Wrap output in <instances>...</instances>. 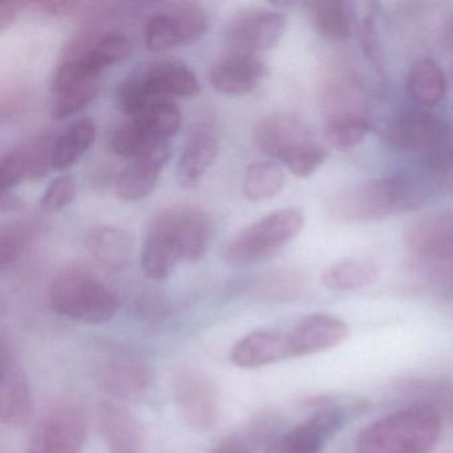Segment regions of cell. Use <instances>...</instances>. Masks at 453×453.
I'll use <instances>...</instances> for the list:
<instances>
[{
    "label": "cell",
    "instance_id": "obj_1",
    "mask_svg": "<svg viewBox=\"0 0 453 453\" xmlns=\"http://www.w3.org/2000/svg\"><path fill=\"white\" fill-rule=\"evenodd\" d=\"M213 221L195 205L164 209L148 226L142 250V267L152 280H166L180 262H198L208 253Z\"/></svg>",
    "mask_w": 453,
    "mask_h": 453
},
{
    "label": "cell",
    "instance_id": "obj_2",
    "mask_svg": "<svg viewBox=\"0 0 453 453\" xmlns=\"http://www.w3.org/2000/svg\"><path fill=\"white\" fill-rule=\"evenodd\" d=\"M426 200L423 189L412 180L389 176L349 185L331 196L327 211L347 224L380 221L415 211Z\"/></svg>",
    "mask_w": 453,
    "mask_h": 453
},
{
    "label": "cell",
    "instance_id": "obj_3",
    "mask_svg": "<svg viewBox=\"0 0 453 453\" xmlns=\"http://www.w3.org/2000/svg\"><path fill=\"white\" fill-rule=\"evenodd\" d=\"M254 144L269 157L282 163L299 179L311 176L328 157V150L311 127L293 113H273L254 128Z\"/></svg>",
    "mask_w": 453,
    "mask_h": 453
},
{
    "label": "cell",
    "instance_id": "obj_4",
    "mask_svg": "<svg viewBox=\"0 0 453 453\" xmlns=\"http://www.w3.org/2000/svg\"><path fill=\"white\" fill-rule=\"evenodd\" d=\"M441 426L434 411L410 405L363 429L355 453H428L439 442Z\"/></svg>",
    "mask_w": 453,
    "mask_h": 453
},
{
    "label": "cell",
    "instance_id": "obj_5",
    "mask_svg": "<svg viewBox=\"0 0 453 453\" xmlns=\"http://www.w3.org/2000/svg\"><path fill=\"white\" fill-rule=\"evenodd\" d=\"M50 302L60 315L79 322L100 325L115 317V296L88 267L73 264L63 267L50 286Z\"/></svg>",
    "mask_w": 453,
    "mask_h": 453
},
{
    "label": "cell",
    "instance_id": "obj_6",
    "mask_svg": "<svg viewBox=\"0 0 453 453\" xmlns=\"http://www.w3.org/2000/svg\"><path fill=\"white\" fill-rule=\"evenodd\" d=\"M304 226L303 211L282 208L243 229L227 243L224 259L230 266L245 267L265 261L298 237Z\"/></svg>",
    "mask_w": 453,
    "mask_h": 453
},
{
    "label": "cell",
    "instance_id": "obj_7",
    "mask_svg": "<svg viewBox=\"0 0 453 453\" xmlns=\"http://www.w3.org/2000/svg\"><path fill=\"white\" fill-rule=\"evenodd\" d=\"M208 27V14L200 4H171L148 20L144 30L145 46L150 51H169L200 41Z\"/></svg>",
    "mask_w": 453,
    "mask_h": 453
},
{
    "label": "cell",
    "instance_id": "obj_8",
    "mask_svg": "<svg viewBox=\"0 0 453 453\" xmlns=\"http://www.w3.org/2000/svg\"><path fill=\"white\" fill-rule=\"evenodd\" d=\"M131 51L128 36L94 26L78 31L67 42L60 60L76 63L91 75H102L105 68L118 65L128 58Z\"/></svg>",
    "mask_w": 453,
    "mask_h": 453
},
{
    "label": "cell",
    "instance_id": "obj_9",
    "mask_svg": "<svg viewBox=\"0 0 453 453\" xmlns=\"http://www.w3.org/2000/svg\"><path fill=\"white\" fill-rule=\"evenodd\" d=\"M319 103L323 123L347 118H367V88L357 71L334 63L320 75Z\"/></svg>",
    "mask_w": 453,
    "mask_h": 453
},
{
    "label": "cell",
    "instance_id": "obj_10",
    "mask_svg": "<svg viewBox=\"0 0 453 453\" xmlns=\"http://www.w3.org/2000/svg\"><path fill=\"white\" fill-rule=\"evenodd\" d=\"M286 28L285 15L274 10L253 9L238 12L227 25L225 41L235 52L256 54L277 46Z\"/></svg>",
    "mask_w": 453,
    "mask_h": 453
},
{
    "label": "cell",
    "instance_id": "obj_11",
    "mask_svg": "<svg viewBox=\"0 0 453 453\" xmlns=\"http://www.w3.org/2000/svg\"><path fill=\"white\" fill-rule=\"evenodd\" d=\"M35 434L49 453H79L88 434V416L76 403H59L46 413Z\"/></svg>",
    "mask_w": 453,
    "mask_h": 453
},
{
    "label": "cell",
    "instance_id": "obj_12",
    "mask_svg": "<svg viewBox=\"0 0 453 453\" xmlns=\"http://www.w3.org/2000/svg\"><path fill=\"white\" fill-rule=\"evenodd\" d=\"M174 400L188 426L209 431L219 418V400L213 384L195 371L181 372L174 380Z\"/></svg>",
    "mask_w": 453,
    "mask_h": 453
},
{
    "label": "cell",
    "instance_id": "obj_13",
    "mask_svg": "<svg viewBox=\"0 0 453 453\" xmlns=\"http://www.w3.org/2000/svg\"><path fill=\"white\" fill-rule=\"evenodd\" d=\"M346 415L342 408H319L303 423L280 434L269 453H320L326 441L343 426Z\"/></svg>",
    "mask_w": 453,
    "mask_h": 453
},
{
    "label": "cell",
    "instance_id": "obj_14",
    "mask_svg": "<svg viewBox=\"0 0 453 453\" xmlns=\"http://www.w3.org/2000/svg\"><path fill=\"white\" fill-rule=\"evenodd\" d=\"M52 142L50 136H38L4 153L0 161L2 192L12 190L20 182L39 181L52 169Z\"/></svg>",
    "mask_w": 453,
    "mask_h": 453
},
{
    "label": "cell",
    "instance_id": "obj_15",
    "mask_svg": "<svg viewBox=\"0 0 453 453\" xmlns=\"http://www.w3.org/2000/svg\"><path fill=\"white\" fill-rule=\"evenodd\" d=\"M267 76V65L254 54L232 51L211 65L209 81L224 95L245 96Z\"/></svg>",
    "mask_w": 453,
    "mask_h": 453
},
{
    "label": "cell",
    "instance_id": "obj_16",
    "mask_svg": "<svg viewBox=\"0 0 453 453\" xmlns=\"http://www.w3.org/2000/svg\"><path fill=\"white\" fill-rule=\"evenodd\" d=\"M171 153L172 142H164L132 158L116 180L118 197L126 203H136L152 195Z\"/></svg>",
    "mask_w": 453,
    "mask_h": 453
},
{
    "label": "cell",
    "instance_id": "obj_17",
    "mask_svg": "<svg viewBox=\"0 0 453 453\" xmlns=\"http://www.w3.org/2000/svg\"><path fill=\"white\" fill-rule=\"evenodd\" d=\"M448 134L444 121L423 112L403 116L384 129V139L391 147L410 152L440 150Z\"/></svg>",
    "mask_w": 453,
    "mask_h": 453
},
{
    "label": "cell",
    "instance_id": "obj_18",
    "mask_svg": "<svg viewBox=\"0 0 453 453\" xmlns=\"http://www.w3.org/2000/svg\"><path fill=\"white\" fill-rule=\"evenodd\" d=\"M349 336V326L330 314L306 315L288 334L291 357H304L333 349Z\"/></svg>",
    "mask_w": 453,
    "mask_h": 453
},
{
    "label": "cell",
    "instance_id": "obj_19",
    "mask_svg": "<svg viewBox=\"0 0 453 453\" xmlns=\"http://www.w3.org/2000/svg\"><path fill=\"white\" fill-rule=\"evenodd\" d=\"M140 79L153 100L195 97L200 94L197 76L184 63L173 59L157 60L139 71Z\"/></svg>",
    "mask_w": 453,
    "mask_h": 453
},
{
    "label": "cell",
    "instance_id": "obj_20",
    "mask_svg": "<svg viewBox=\"0 0 453 453\" xmlns=\"http://www.w3.org/2000/svg\"><path fill=\"white\" fill-rule=\"evenodd\" d=\"M219 152V137L208 123H197L189 129L179 163L177 176L184 187H193L213 165Z\"/></svg>",
    "mask_w": 453,
    "mask_h": 453
},
{
    "label": "cell",
    "instance_id": "obj_21",
    "mask_svg": "<svg viewBox=\"0 0 453 453\" xmlns=\"http://www.w3.org/2000/svg\"><path fill=\"white\" fill-rule=\"evenodd\" d=\"M412 257L453 254V211H439L412 222L405 232Z\"/></svg>",
    "mask_w": 453,
    "mask_h": 453
},
{
    "label": "cell",
    "instance_id": "obj_22",
    "mask_svg": "<svg viewBox=\"0 0 453 453\" xmlns=\"http://www.w3.org/2000/svg\"><path fill=\"white\" fill-rule=\"evenodd\" d=\"M0 365V420L9 426H23L30 413V389L25 373L4 346Z\"/></svg>",
    "mask_w": 453,
    "mask_h": 453
},
{
    "label": "cell",
    "instance_id": "obj_23",
    "mask_svg": "<svg viewBox=\"0 0 453 453\" xmlns=\"http://www.w3.org/2000/svg\"><path fill=\"white\" fill-rule=\"evenodd\" d=\"M99 426L110 453H144L142 426L126 408L115 403H103Z\"/></svg>",
    "mask_w": 453,
    "mask_h": 453
},
{
    "label": "cell",
    "instance_id": "obj_24",
    "mask_svg": "<svg viewBox=\"0 0 453 453\" xmlns=\"http://www.w3.org/2000/svg\"><path fill=\"white\" fill-rule=\"evenodd\" d=\"M291 357L288 335L275 331H254L234 344L230 359L241 368L272 365Z\"/></svg>",
    "mask_w": 453,
    "mask_h": 453
},
{
    "label": "cell",
    "instance_id": "obj_25",
    "mask_svg": "<svg viewBox=\"0 0 453 453\" xmlns=\"http://www.w3.org/2000/svg\"><path fill=\"white\" fill-rule=\"evenodd\" d=\"M128 119L145 150H150L171 142L181 126V111L172 100H156L144 112Z\"/></svg>",
    "mask_w": 453,
    "mask_h": 453
},
{
    "label": "cell",
    "instance_id": "obj_26",
    "mask_svg": "<svg viewBox=\"0 0 453 453\" xmlns=\"http://www.w3.org/2000/svg\"><path fill=\"white\" fill-rule=\"evenodd\" d=\"M86 248L102 266L118 272L131 262L134 240L121 227L96 226L87 234Z\"/></svg>",
    "mask_w": 453,
    "mask_h": 453
},
{
    "label": "cell",
    "instance_id": "obj_27",
    "mask_svg": "<svg viewBox=\"0 0 453 453\" xmlns=\"http://www.w3.org/2000/svg\"><path fill=\"white\" fill-rule=\"evenodd\" d=\"M310 25L327 41H347L352 34L351 4L339 0H310L303 4Z\"/></svg>",
    "mask_w": 453,
    "mask_h": 453
},
{
    "label": "cell",
    "instance_id": "obj_28",
    "mask_svg": "<svg viewBox=\"0 0 453 453\" xmlns=\"http://www.w3.org/2000/svg\"><path fill=\"white\" fill-rule=\"evenodd\" d=\"M100 383L113 396L134 400L147 391L150 372L142 363L121 357L111 360L102 368Z\"/></svg>",
    "mask_w": 453,
    "mask_h": 453
},
{
    "label": "cell",
    "instance_id": "obj_29",
    "mask_svg": "<svg viewBox=\"0 0 453 453\" xmlns=\"http://www.w3.org/2000/svg\"><path fill=\"white\" fill-rule=\"evenodd\" d=\"M96 127L89 119L73 121L52 142V169L65 171L75 165L94 144Z\"/></svg>",
    "mask_w": 453,
    "mask_h": 453
},
{
    "label": "cell",
    "instance_id": "obj_30",
    "mask_svg": "<svg viewBox=\"0 0 453 453\" xmlns=\"http://www.w3.org/2000/svg\"><path fill=\"white\" fill-rule=\"evenodd\" d=\"M380 269L371 259L347 258L328 266L323 272L322 283L335 293L360 290L379 280Z\"/></svg>",
    "mask_w": 453,
    "mask_h": 453
},
{
    "label": "cell",
    "instance_id": "obj_31",
    "mask_svg": "<svg viewBox=\"0 0 453 453\" xmlns=\"http://www.w3.org/2000/svg\"><path fill=\"white\" fill-rule=\"evenodd\" d=\"M407 92L418 105L434 108L447 95V79L436 62L418 59L408 71Z\"/></svg>",
    "mask_w": 453,
    "mask_h": 453
},
{
    "label": "cell",
    "instance_id": "obj_32",
    "mask_svg": "<svg viewBox=\"0 0 453 453\" xmlns=\"http://www.w3.org/2000/svg\"><path fill=\"white\" fill-rule=\"evenodd\" d=\"M399 392L418 407L434 411L441 418L453 421V383L444 379H413L404 381Z\"/></svg>",
    "mask_w": 453,
    "mask_h": 453
},
{
    "label": "cell",
    "instance_id": "obj_33",
    "mask_svg": "<svg viewBox=\"0 0 453 453\" xmlns=\"http://www.w3.org/2000/svg\"><path fill=\"white\" fill-rule=\"evenodd\" d=\"M285 173L277 164L273 161L254 163L246 169L242 185L243 195L254 203L269 200L280 195L285 187Z\"/></svg>",
    "mask_w": 453,
    "mask_h": 453
},
{
    "label": "cell",
    "instance_id": "obj_34",
    "mask_svg": "<svg viewBox=\"0 0 453 453\" xmlns=\"http://www.w3.org/2000/svg\"><path fill=\"white\" fill-rule=\"evenodd\" d=\"M102 84V76H97L52 95L51 118L60 121L81 112L96 99Z\"/></svg>",
    "mask_w": 453,
    "mask_h": 453
},
{
    "label": "cell",
    "instance_id": "obj_35",
    "mask_svg": "<svg viewBox=\"0 0 453 453\" xmlns=\"http://www.w3.org/2000/svg\"><path fill=\"white\" fill-rule=\"evenodd\" d=\"M351 14L357 36H359L360 46H362L365 58L375 67H383V58H381L380 44H379L373 4H351Z\"/></svg>",
    "mask_w": 453,
    "mask_h": 453
},
{
    "label": "cell",
    "instance_id": "obj_36",
    "mask_svg": "<svg viewBox=\"0 0 453 453\" xmlns=\"http://www.w3.org/2000/svg\"><path fill=\"white\" fill-rule=\"evenodd\" d=\"M411 269L426 285L445 293H453V254L412 257Z\"/></svg>",
    "mask_w": 453,
    "mask_h": 453
},
{
    "label": "cell",
    "instance_id": "obj_37",
    "mask_svg": "<svg viewBox=\"0 0 453 453\" xmlns=\"http://www.w3.org/2000/svg\"><path fill=\"white\" fill-rule=\"evenodd\" d=\"M325 137L331 147L349 150L365 142L371 131L367 118H347L325 121Z\"/></svg>",
    "mask_w": 453,
    "mask_h": 453
},
{
    "label": "cell",
    "instance_id": "obj_38",
    "mask_svg": "<svg viewBox=\"0 0 453 453\" xmlns=\"http://www.w3.org/2000/svg\"><path fill=\"white\" fill-rule=\"evenodd\" d=\"M303 275L291 270H280L266 275L264 280H259L257 291L264 298L273 301H290L301 296L304 290Z\"/></svg>",
    "mask_w": 453,
    "mask_h": 453
},
{
    "label": "cell",
    "instance_id": "obj_39",
    "mask_svg": "<svg viewBox=\"0 0 453 453\" xmlns=\"http://www.w3.org/2000/svg\"><path fill=\"white\" fill-rule=\"evenodd\" d=\"M34 227L30 222H15L4 227L0 234V267L6 270L20 258L31 238Z\"/></svg>",
    "mask_w": 453,
    "mask_h": 453
},
{
    "label": "cell",
    "instance_id": "obj_40",
    "mask_svg": "<svg viewBox=\"0 0 453 453\" xmlns=\"http://www.w3.org/2000/svg\"><path fill=\"white\" fill-rule=\"evenodd\" d=\"M153 102L156 100L148 95L139 73L127 76L116 89V104L128 118H134L144 112Z\"/></svg>",
    "mask_w": 453,
    "mask_h": 453
},
{
    "label": "cell",
    "instance_id": "obj_41",
    "mask_svg": "<svg viewBox=\"0 0 453 453\" xmlns=\"http://www.w3.org/2000/svg\"><path fill=\"white\" fill-rule=\"evenodd\" d=\"M78 195V182L73 174H62L50 182L42 196L39 205L42 211L57 213L67 208Z\"/></svg>",
    "mask_w": 453,
    "mask_h": 453
},
{
    "label": "cell",
    "instance_id": "obj_42",
    "mask_svg": "<svg viewBox=\"0 0 453 453\" xmlns=\"http://www.w3.org/2000/svg\"><path fill=\"white\" fill-rule=\"evenodd\" d=\"M94 4L71 2V0H39V2H25V10L44 15V17L63 18L73 15H87Z\"/></svg>",
    "mask_w": 453,
    "mask_h": 453
},
{
    "label": "cell",
    "instance_id": "obj_43",
    "mask_svg": "<svg viewBox=\"0 0 453 453\" xmlns=\"http://www.w3.org/2000/svg\"><path fill=\"white\" fill-rule=\"evenodd\" d=\"M23 10H25V2H4L0 4V31L4 33L7 28L12 27Z\"/></svg>",
    "mask_w": 453,
    "mask_h": 453
},
{
    "label": "cell",
    "instance_id": "obj_44",
    "mask_svg": "<svg viewBox=\"0 0 453 453\" xmlns=\"http://www.w3.org/2000/svg\"><path fill=\"white\" fill-rule=\"evenodd\" d=\"M213 453H249L245 441L238 434H232L222 440Z\"/></svg>",
    "mask_w": 453,
    "mask_h": 453
},
{
    "label": "cell",
    "instance_id": "obj_45",
    "mask_svg": "<svg viewBox=\"0 0 453 453\" xmlns=\"http://www.w3.org/2000/svg\"><path fill=\"white\" fill-rule=\"evenodd\" d=\"M0 205H2V211L6 213V211H19L23 203L17 195H14L12 190H7V192L2 193V203H0Z\"/></svg>",
    "mask_w": 453,
    "mask_h": 453
}]
</instances>
